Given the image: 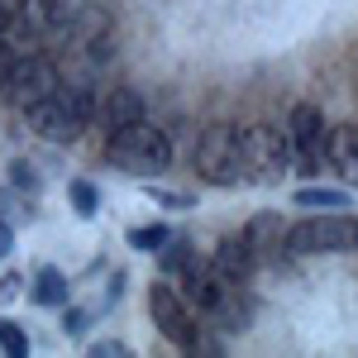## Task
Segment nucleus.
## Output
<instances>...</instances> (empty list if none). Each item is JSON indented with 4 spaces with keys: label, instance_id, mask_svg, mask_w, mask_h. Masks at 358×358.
Wrapping results in <instances>:
<instances>
[{
    "label": "nucleus",
    "instance_id": "20e7f679",
    "mask_svg": "<svg viewBox=\"0 0 358 358\" xmlns=\"http://www.w3.org/2000/svg\"><path fill=\"white\" fill-rule=\"evenodd\" d=\"M239 143H244V172L253 182H282L292 172V143L282 129L273 124H244L239 129Z\"/></svg>",
    "mask_w": 358,
    "mask_h": 358
},
{
    "label": "nucleus",
    "instance_id": "f257e3e1",
    "mask_svg": "<svg viewBox=\"0 0 358 358\" xmlns=\"http://www.w3.org/2000/svg\"><path fill=\"white\" fill-rule=\"evenodd\" d=\"M91 115H96L91 86H62L57 82L53 96L34 101V106L24 110V120H29V129H34L38 138H48V143H72V138L86 134Z\"/></svg>",
    "mask_w": 358,
    "mask_h": 358
},
{
    "label": "nucleus",
    "instance_id": "a878e982",
    "mask_svg": "<svg viewBox=\"0 0 358 358\" xmlns=\"http://www.w3.org/2000/svg\"><path fill=\"white\" fill-rule=\"evenodd\" d=\"M10 201H15V196H10V192H0V215L10 210Z\"/></svg>",
    "mask_w": 358,
    "mask_h": 358
},
{
    "label": "nucleus",
    "instance_id": "2eb2a0df",
    "mask_svg": "<svg viewBox=\"0 0 358 358\" xmlns=\"http://www.w3.org/2000/svg\"><path fill=\"white\" fill-rule=\"evenodd\" d=\"M296 206H301V210H339V206H344V192H330V187H301V192H296Z\"/></svg>",
    "mask_w": 358,
    "mask_h": 358
},
{
    "label": "nucleus",
    "instance_id": "393cba45",
    "mask_svg": "<svg viewBox=\"0 0 358 358\" xmlns=\"http://www.w3.org/2000/svg\"><path fill=\"white\" fill-rule=\"evenodd\" d=\"M10 248H15V234H10V224L0 220V258H10Z\"/></svg>",
    "mask_w": 358,
    "mask_h": 358
},
{
    "label": "nucleus",
    "instance_id": "a211bd4d",
    "mask_svg": "<svg viewBox=\"0 0 358 358\" xmlns=\"http://www.w3.org/2000/svg\"><path fill=\"white\" fill-rule=\"evenodd\" d=\"M0 344H5V354H10V358H24L29 354V339H24L20 325H0Z\"/></svg>",
    "mask_w": 358,
    "mask_h": 358
},
{
    "label": "nucleus",
    "instance_id": "6ab92c4d",
    "mask_svg": "<svg viewBox=\"0 0 358 358\" xmlns=\"http://www.w3.org/2000/svg\"><path fill=\"white\" fill-rule=\"evenodd\" d=\"M10 177H15V187H24V192H34V187H38V177H34V172H29L24 163H15V167H10Z\"/></svg>",
    "mask_w": 358,
    "mask_h": 358
},
{
    "label": "nucleus",
    "instance_id": "0eeeda50",
    "mask_svg": "<svg viewBox=\"0 0 358 358\" xmlns=\"http://www.w3.org/2000/svg\"><path fill=\"white\" fill-rule=\"evenodd\" d=\"M57 91V72L48 57L29 53V57H15L10 62V72H5V82H0V96L10 101V106H20L29 110L34 101H43V96H53Z\"/></svg>",
    "mask_w": 358,
    "mask_h": 358
},
{
    "label": "nucleus",
    "instance_id": "dca6fc26",
    "mask_svg": "<svg viewBox=\"0 0 358 358\" xmlns=\"http://www.w3.org/2000/svg\"><path fill=\"white\" fill-rule=\"evenodd\" d=\"M167 239H172V229H167V224H138V229H129V244H134L138 253L167 248Z\"/></svg>",
    "mask_w": 358,
    "mask_h": 358
},
{
    "label": "nucleus",
    "instance_id": "423d86ee",
    "mask_svg": "<svg viewBox=\"0 0 358 358\" xmlns=\"http://www.w3.org/2000/svg\"><path fill=\"white\" fill-rule=\"evenodd\" d=\"M148 310H153V325H158L177 349H206V354H215V344L201 339V325H196V315H192V301L177 296L172 287H153V292H148Z\"/></svg>",
    "mask_w": 358,
    "mask_h": 358
},
{
    "label": "nucleus",
    "instance_id": "f3484780",
    "mask_svg": "<svg viewBox=\"0 0 358 358\" xmlns=\"http://www.w3.org/2000/svg\"><path fill=\"white\" fill-rule=\"evenodd\" d=\"M67 196H72V210H77L82 220H91V215H96V206H101V192H96L91 182H72Z\"/></svg>",
    "mask_w": 358,
    "mask_h": 358
},
{
    "label": "nucleus",
    "instance_id": "ddd939ff",
    "mask_svg": "<svg viewBox=\"0 0 358 358\" xmlns=\"http://www.w3.org/2000/svg\"><path fill=\"white\" fill-rule=\"evenodd\" d=\"M20 10H24V29H34V34H53L77 15L72 0H20Z\"/></svg>",
    "mask_w": 358,
    "mask_h": 358
},
{
    "label": "nucleus",
    "instance_id": "bb28decb",
    "mask_svg": "<svg viewBox=\"0 0 358 358\" xmlns=\"http://www.w3.org/2000/svg\"><path fill=\"white\" fill-rule=\"evenodd\" d=\"M5 5H20V0H5Z\"/></svg>",
    "mask_w": 358,
    "mask_h": 358
},
{
    "label": "nucleus",
    "instance_id": "4be33fe9",
    "mask_svg": "<svg viewBox=\"0 0 358 358\" xmlns=\"http://www.w3.org/2000/svg\"><path fill=\"white\" fill-rule=\"evenodd\" d=\"M91 354H96V358H124L129 349H124V344H96Z\"/></svg>",
    "mask_w": 358,
    "mask_h": 358
},
{
    "label": "nucleus",
    "instance_id": "f03ea898",
    "mask_svg": "<svg viewBox=\"0 0 358 358\" xmlns=\"http://www.w3.org/2000/svg\"><path fill=\"white\" fill-rule=\"evenodd\" d=\"M106 158L115 167H124V172H148V177H158L172 167V138L158 129V124H148V120H138V124H124V129H115L106 138Z\"/></svg>",
    "mask_w": 358,
    "mask_h": 358
},
{
    "label": "nucleus",
    "instance_id": "5701e85b",
    "mask_svg": "<svg viewBox=\"0 0 358 358\" xmlns=\"http://www.w3.org/2000/svg\"><path fill=\"white\" fill-rule=\"evenodd\" d=\"M10 24H15V5H5V0H0V38L10 34Z\"/></svg>",
    "mask_w": 358,
    "mask_h": 358
},
{
    "label": "nucleus",
    "instance_id": "39448f33",
    "mask_svg": "<svg viewBox=\"0 0 358 358\" xmlns=\"http://www.w3.org/2000/svg\"><path fill=\"white\" fill-rule=\"evenodd\" d=\"M358 248V220L354 215H310L287 229V253H354Z\"/></svg>",
    "mask_w": 358,
    "mask_h": 358
},
{
    "label": "nucleus",
    "instance_id": "1a4fd4ad",
    "mask_svg": "<svg viewBox=\"0 0 358 358\" xmlns=\"http://www.w3.org/2000/svg\"><path fill=\"white\" fill-rule=\"evenodd\" d=\"M244 239H248V248H253L258 263H277V258L287 253V224H282V215L263 210V215H253V220L244 224Z\"/></svg>",
    "mask_w": 358,
    "mask_h": 358
},
{
    "label": "nucleus",
    "instance_id": "9b49d317",
    "mask_svg": "<svg viewBox=\"0 0 358 358\" xmlns=\"http://www.w3.org/2000/svg\"><path fill=\"white\" fill-rule=\"evenodd\" d=\"M253 268H258V258H253V248H248L244 234H229V239H220V248H215V273H220L224 282H239V287H248Z\"/></svg>",
    "mask_w": 358,
    "mask_h": 358
},
{
    "label": "nucleus",
    "instance_id": "6e6552de",
    "mask_svg": "<svg viewBox=\"0 0 358 358\" xmlns=\"http://www.w3.org/2000/svg\"><path fill=\"white\" fill-rule=\"evenodd\" d=\"M287 143H292V167L315 177L325 167V115L315 106H296L287 120Z\"/></svg>",
    "mask_w": 358,
    "mask_h": 358
},
{
    "label": "nucleus",
    "instance_id": "4468645a",
    "mask_svg": "<svg viewBox=\"0 0 358 358\" xmlns=\"http://www.w3.org/2000/svg\"><path fill=\"white\" fill-rule=\"evenodd\" d=\"M29 296H34L38 306H62V301H67V277L57 273V268H38L34 287H29Z\"/></svg>",
    "mask_w": 358,
    "mask_h": 358
},
{
    "label": "nucleus",
    "instance_id": "f8f14e48",
    "mask_svg": "<svg viewBox=\"0 0 358 358\" xmlns=\"http://www.w3.org/2000/svg\"><path fill=\"white\" fill-rule=\"evenodd\" d=\"M101 124H106V134H115V129H124V124H138V120H148L143 115V96L138 91H129V86H115L110 96L101 101Z\"/></svg>",
    "mask_w": 358,
    "mask_h": 358
},
{
    "label": "nucleus",
    "instance_id": "aec40b11",
    "mask_svg": "<svg viewBox=\"0 0 358 358\" xmlns=\"http://www.w3.org/2000/svg\"><path fill=\"white\" fill-rule=\"evenodd\" d=\"M86 325H91V315H86V310H67V320H62V330H67V334H82Z\"/></svg>",
    "mask_w": 358,
    "mask_h": 358
},
{
    "label": "nucleus",
    "instance_id": "412c9836",
    "mask_svg": "<svg viewBox=\"0 0 358 358\" xmlns=\"http://www.w3.org/2000/svg\"><path fill=\"white\" fill-rule=\"evenodd\" d=\"M153 201H163V206H172V210H187V206H192L187 196H177V192H158Z\"/></svg>",
    "mask_w": 358,
    "mask_h": 358
},
{
    "label": "nucleus",
    "instance_id": "7ed1b4c3",
    "mask_svg": "<svg viewBox=\"0 0 358 358\" xmlns=\"http://www.w3.org/2000/svg\"><path fill=\"white\" fill-rule=\"evenodd\" d=\"M196 177L210 182V187H234L244 182V143H239V129L229 124H210L196 138Z\"/></svg>",
    "mask_w": 358,
    "mask_h": 358
},
{
    "label": "nucleus",
    "instance_id": "9d476101",
    "mask_svg": "<svg viewBox=\"0 0 358 358\" xmlns=\"http://www.w3.org/2000/svg\"><path fill=\"white\" fill-rule=\"evenodd\" d=\"M325 167L339 182L358 187V124H339V129L325 134Z\"/></svg>",
    "mask_w": 358,
    "mask_h": 358
},
{
    "label": "nucleus",
    "instance_id": "b1692460",
    "mask_svg": "<svg viewBox=\"0 0 358 358\" xmlns=\"http://www.w3.org/2000/svg\"><path fill=\"white\" fill-rule=\"evenodd\" d=\"M10 62H15V48L0 38V82H5V72H10Z\"/></svg>",
    "mask_w": 358,
    "mask_h": 358
}]
</instances>
